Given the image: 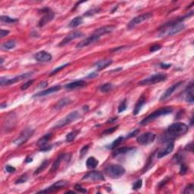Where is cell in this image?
I'll list each match as a JSON object with an SVG mask.
<instances>
[{
    "mask_svg": "<svg viewBox=\"0 0 194 194\" xmlns=\"http://www.w3.org/2000/svg\"><path fill=\"white\" fill-rule=\"evenodd\" d=\"M193 12H191L189 15H186V16L175 19V20L171 21L162 25L161 29H160L159 34V37L171 36L173 35H175L178 33L181 32L182 31H184V28H185V24L182 21L186 17L192 16L193 15Z\"/></svg>",
    "mask_w": 194,
    "mask_h": 194,
    "instance_id": "obj_1",
    "label": "cell"
},
{
    "mask_svg": "<svg viewBox=\"0 0 194 194\" xmlns=\"http://www.w3.org/2000/svg\"><path fill=\"white\" fill-rule=\"evenodd\" d=\"M189 128L186 124L182 122H176L170 125L166 130V139L170 140V141H172L171 140L177 138L179 136H183L188 131Z\"/></svg>",
    "mask_w": 194,
    "mask_h": 194,
    "instance_id": "obj_2",
    "label": "cell"
},
{
    "mask_svg": "<svg viewBox=\"0 0 194 194\" xmlns=\"http://www.w3.org/2000/svg\"><path fill=\"white\" fill-rule=\"evenodd\" d=\"M173 112V108L172 107H164L162 109H159L157 110H155V112H153L152 113L149 114L147 117H146L145 118L143 119L140 124L141 125H146L148 124H149L150 122L153 121L155 119L161 117V116L166 115V114L171 113Z\"/></svg>",
    "mask_w": 194,
    "mask_h": 194,
    "instance_id": "obj_3",
    "label": "cell"
},
{
    "mask_svg": "<svg viewBox=\"0 0 194 194\" xmlns=\"http://www.w3.org/2000/svg\"><path fill=\"white\" fill-rule=\"evenodd\" d=\"M105 174L112 179H118L125 174V168L120 165H110L105 168Z\"/></svg>",
    "mask_w": 194,
    "mask_h": 194,
    "instance_id": "obj_4",
    "label": "cell"
},
{
    "mask_svg": "<svg viewBox=\"0 0 194 194\" xmlns=\"http://www.w3.org/2000/svg\"><path fill=\"white\" fill-rule=\"evenodd\" d=\"M80 117V114L77 111H74V112H71L67 116H65L64 118L61 119L60 121H58L55 125H54V128H62L63 127L66 126V125H69V124L72 123L74 121L77 120L78 118Z\"/></svg>",
    "mask_w": 194,
    "mask_h": 194,
    "instance_id": "obj_5",
    "label": "cell"
},
{
    "mask_svg": "<svg viewBox=\"0 0 194 194\" xmlns=\"http://www.w3.org/2000/svg\"><path fill=\"white\" fill-rule=\"evenodd\" d=\"M167 79V76L164 74H156L144 79L143 80L140 81L138 84L140 86H150L153 84H158V83L162 82Z\"/></svg>",
    "mask_w": 194,
    "mask_h": 194,
    "instance_id": "obj_6",
    "label": "cell"
},
{
    "mask_svg": "<svg viewBox=\"0 0 194 194\" xmlns=\"http://www.w3.org/2000/svg\"><path fill=\"white\" fill-rule=\"evenodd\" d=\"M33 75V73L28 72V73H24V74H22L19 76H16L15 77H12V78H5V77H1L0 79V83H1L2 86H9L12 85V84H15V83L19 82V81H21L24 79H28L29 77H31Z\"/></svg>",
    "mask_w": 194,
    "mask_h": 194,
    "instance_id": "obj_7",
    "label": "cell"
},
{
    "mask_svg": "<svg viewBox=\"0 0 194 194\" xmlns=\"http://www.w3.org/2000/svg\"><path fill=\"white\" fill-rule=\"evenodd\" d=\"M39 12H40L41 13L44 14V15L42 17V18L39 20V23H38V26H39V28L44 27L46 24H47L49 22L52 21L54 19V17H55V13H54L49 8H44V9H41Z\"/></svg>",
    "mask_w": 194,
    "mask_h": 194,
    "instance_id": "obj_8",
    "label": "cell"
},
{
    "mask_svg": "<svg viewBox=\"0 0 194 194\" xmlns=\"http://www.w3.org/2000/svg\"><path fill=\"white\" fill-rule=\"evenodd\" d=\"M152 16H153V15H152V14L150 13V12H147V13L142 14V15H138V16L133 17L129 23H128V28H129V29L133 28L134 27L137 26L138 24H140L143 23V22L152 18Z\"/></svg>",
    "mask_w": 194,
    "mask_h": 194,
    "instance_id": "obj_9",
    "label": "cell"
},
{
    "mask_svg": "<svg viewBox=\"0 0 194 194\" xmlns=\"http://www.w3.org/2000/svg\"><path fill=\"white\" fill-rule=\"evenodd\" d=\"M33 132H34V130L31 129V128H26V129L24 130L21 133V134L19 135L18 137L14 140L13 144H15V145L18 146L22 145V144H24L25 142H27V141L28 140V139L32 136L33 134Z\"/></svg>",
    "mask_w": 194,
    "mask_h": 194,
    "instance_id": "obj_10",
    "label": "cell"
},
{
    "mask_svg": "<svg viewBox=\"0 0 194 194\" xmlns=\"http://www.w3.org/2000/svg\"><path fill=\"white\" fill-rule=\"evenodd\" d=\"M155 139V134L152 132H146L140 135L136 139V142L141 145H148L151 143L154 142Z\"/></svg>",
    "mask_w": 194,
    "mask_h": 194,
    "instance_id": "obj_11",
    "label": "cell"
},
{
    "mask_svg": "<svg viewBox=\"0 0 194 194\" xmlns=\"http://www.w3.org/2000/svg\"><path fill=\"white\" fill-rule=\"evenodd\" d=\"M83 36H84V33L81 32V31H73V32L70 33L69 34L67 35L64 39L60 42V43L58 44V47H64V46L69 43L71 41L77 39V38H80Z\"/></svg>",
    "mask_w": 194,
    "mask_h": 194,
    "instance_id": "obj_12",
    "label": "cell"
},
{
    "mask_svg": "<svg viewBox=\"0 0 194 194\" xmlns=\"http://www.w3.org/2000/svg\"><path fill=\"white\" fill-rule=\"evenodd\" d=\"M99 39H100V36H97V35L93 34V33L91 36L86 38V39H84V40L80 41V43H78L76 45V48L81 49V48H84V47H88V46L91 45V44L95 43L97 42V41H98Z\"/></svg>",
    "mask_w": 194,
    "mask_h": 194,
    "instance_id": "obj_13",
    "label": "cell"
},
{
    "mask_svg": "<svg viewBox=\"0 0 194 194\" xmlns=\"http://www.w3.org/2000/svg\"><path fill=\"white\" fill-rule=\"evenodd\" d=\"M83 180H89L92 181H105L104 175L100 171H92L87 173L82 178Z\"/></svg>",
    "mask_w": 194,
    "mask_h": 194,
    "instance_id": "obj_14",
    "label": "cell"
},
{
    "mask_svg": "<svg viewBox=\"0 0 194 194\" xmlns=\"http://www.w3.org/2000/svg\"><path fill=\"white\" fill-rule=\"evenodd\" d=\"M68 181H58L57 182H55V184H52V186L48 187V188L45 189L43 190H41L39 193H52V192L57 191V190L63 188L65 186L68 185Z\"/></svg>",
    "mask_w": 194,
    "mask_h": 194,
    "instance_id": "obj_15",
    "label": "cell"
},
{
    "mask_svg": "<svg viewBox=\"0 0 194 194\" xmlns=\"http://www.w3.org/2000/svg\"><path fill=\"white\" fill-rule=\"evenodd\" d=\"M34 58L40 62H48L52 59V56L50 53L46 51H40L34 55Z\"/></svg>",
    "mask_w": 194,
    "mask_h": 194,
    "instance_id": "obj_16",
    "label": "cell"
},
{
    "mask_svg": "<svg viewBox=\"0 0 194 194\" xmlns=\"http://www.w3.org/2000/svg\"><path fill=\"white\" fill-rule=\"evenodd\" d=\"M183 84V82L180 81V82L177 83L175 84H173L172 86H171L170 87H168L166 90L163 93V94L161 96V98H160V101H164V100L167 99L169 98L174 92L176 91V90Z\"/></svg>",
    "mask_w": 194,
    "mask_h": 194,
    "instance_id": "obj_17",
    "label": "cell"
},
{
    "mask_svg": "<svg viewBox=\"0 0 194 194\" xmlns=\"http://www.w3.org/2000/svg\"><path fill=\"white\" fill-rule=\"evenodd\" d=\"M174 145L173 141H168L167 145L165 146V148H163V149H160V150L159 151L158 153H157V158L161 159L163 158L164 156L168 155V154H170L172 152L173 149H174Z\"/></svg>",
    "mask_w": 194,
    "mask_h": 194,
    "instance_id": "obj_18",
    "label": "cell"
},
{
    "mask_svg": "<svg viewBox=\"0 0 194 194\" xmlns=\"http://www.w3.org/2000/svg\"><path fill=\"white\" fill-rule=\"evenodd\" d=\"M116 29V27L114 25H107V26L102 27V28H98L93 32V34H96L97 36L101 37L103 35L108 34V33H112L114 30Z\"/></svg>",
    "mask_w": 194,
    "mask_h": 194,
    "instance_id": "obj_19",
    "label": "cell"
},
{
    "mask_svg": "<svg viewBox=\"0 0 194 194\" xmlns=\"http://www.w3.org/2000/svg\"><path fill=\"white\" fill-rule=\"evenodd\" d=\"M61 89V86L59 85H56V86H54V87H50V88L47 89L45 90H43V91L39 92V93H36L35 95H33V97H41V96H47V95L49 94H52V93H56L58 92V90Z\"/></svg>",
    "mask_w": 194,
    "mask_h": 194,
    "instance_id": "obj_20",
    "label": "cell"
},
{
    "mask_svg": "<svg viewBox=\"0 0 194 194\" xmlns=\"http://www.w3.org/2000/svg\"><path fill=\"white\" fill-rule=\"evenodd\" d=\"M112 62H113V61H112V59H109V58H105V59L96 62L93 65V66L96 67V69L98 70V71H101V70L104 69V68H107L108 66L112 65Z\"/></svg>",
    "mask_w": 194,
    "mask_h": 194,
    "instance_id": "obj_21",
    "label": "cell"
},
{
    "mask_svg": "<svg viewBox=\"0 0 194 194\" xmlns=\"http://www.w3.org/2000/svg\"><path fill=\"white\" fill-rule=\"evenodd\" d=\"M145 104H146V98L144 96H141L140 99H139V100L136 102V105H135L134 109H133V115H137Z\"/></svg>",
    "mask_w": 194,
    "mask_h": 194,
    "instance_id": "obj_22",
    "label": "cell"
},
{
    "mask_svg": "<svg viewBox=\"0 0 194 194\" xmlns=\"http://www.w3.org/2000/svg\"><path fill=\"white\" fill-rule=\"evenodd\" d=\"M86 85V82L83 80H76L74 82H71L70 84H66L65 86V88L68 89V90H73V89H77L80 88V87H83Z\"/></svg>",
    "mask_w": 194,
    "mask_h": 194,
    "instance_id": "obj_23",
    "label": "cell"
},
{
    "mask_svg": "<svg viewBox=\"0 0 194 194\" xmlns=\"http://www.w3.org/2000/svg\"><path fill=\"white\" fill-rule=\"evenodd\" d=\"M71 99L68 98V97H65V98L61 99L59 101L57 102L56 105L55 106V109H56V110H60V109H62V108H64L65 106H66L67 105L71 103Z\"/></svg>",
    "mask_w": 194,
    "mask_h": 194,
    "instance_id": "obj_24",
    "label": "cell"
},
{
    "mask_svg": "<svg viewBox=\"0 0 194 194\" xmlns=\"http://www.w3.org/2000/svg\"><path fill=\"white\" fill-rule=\"evenodd\" d=\"M99 165V161L96 159L95 157L91 156L89 157L87 159V162H86V165H87V168L89 169H95Z\"/></svg>",
    "mask_w": 194,
    "mask_h": 194,
    "instance_id": "obj_25",
    "label": "cell"
},
{
    "mask_svg": "<svg viewBox=\"0 0 194 194\" xmlns=\"http://www.w3.org/2000/svg\"><path fill=\"white\" fill-rule=\"evenodd\" d=\"M66 156H67V154H62V155H60L57 158V159L54 162L53 164H52V168H51V171H50L51 172H52V171H55L58 168H59L60 164H61V162L65 159V158Z\"/></svg>",
    "mask_w": 194,
    "mask_h": 194,
    "instance_id": "obj_26",
    "label": "cell"
},
{
    "mask_svg": "<svg viewBox=\"0 0 194 194\" xmlns=\"http://www.w3.org/2000/svg\"><path fill=\"white\" fill-rule=\"evenodd\" d=\"M187 88H188V92H187V96H186V102L188 103H190V104H193L194 102L193 83H191Z\"/></svg>",
    "mask_w": 194,
    "mask_h": 194,
    "instance_id": "obj_27",
    "label": "cell"
},
{
    "mask_svg": "<svg viewBox=\"0 0 194 194\" xmlns=\"http://www.w3.org/2000/svg\"><path fill=\"white\" fill-rule=\"evenodd\" d=\"M134 148L133 147H121V148H119V149H116L114 150L113 152H112V155L113 156H117V155H123V154H126L128 152H130V151L133 150Z\"/></svg>",
    "mask_w": 194,
    "mask_h": 194,
    "instance_id": "obj_28",
    "label": "cell"
},
{
    "mask_svg": "<svg viewBox=\"0 0 194 194\" xmlns=\"http://www.w3.org/2000/svg\"><path fill=\"white\" fill-rule=\"evenodd\" d=\"M83 21H84V20H83V18L81 17H75L70 21L68 27H69L70 28H77V27L80 26V24H82Z\"/></svg>",
    "mask_w": 194,
    "mask_h": 194,
    "instance_id": "obj_29",
    "label": "cell"
},
{
    "mask_svg": "<svg viewBox=\"0 0 194 194\" xmlns=\"http://www.w3.org/2000/svg\"><path fill=\"white\" fill-rule=\"evenodd\" d=\"M16 47V42L15 40H8L6 42L3 43L1 46V48L3 49V50H10V49H14Z\"/></svg>",
    "mask_w": 194,
    "mask_h": 194,
    "instance_id": "obj_30",
    "label": "cell"
},
{
    "mask_svg": "<svg viewBox=\"0 0 194 194\" xmlns=\"http://www.w3.org/2000/svg\"><path fill=\"white\" fill-rule=\"evenodd\" d=\"M51 137H52V133H47V134L44 135L43 137H41L40 139L38 140V142L36 143V144H37L39 146H40V147H42V146H46L47 144V143L49 142V140H50Z\"/></svg>",
    "mask_w": 194,
    "mask_h": 194,
    "instance_id": "obj_31",
    "label": "cell"
},
{
    "mask_svg": "<svg viewBox=\"0 0 194 194\" xmlns=\"http://www.w3.org/2000/svg\"><path fill=\"white\" fill-rule=\"evenodd\" d=\"M79 133H80V130H73V131H71V133H68V134L66 136V137H65V140H66V142L68 143L73 142V141L75 140V138L77 137V136L78 135Z\"/></svg>",
    "mask_w": 194,
    "mask_h": 194,
    "instance_id": "obj_32",
    "label": "cell"
},
{
    "mask_svg": "<svg viewBox=\"0 0 194 194\" xmlns=\"http://www.w3.org/2000/svg\"><path fill=\"white\" fill-rule=\"evenodd\" d=\"M49 163V160H45V161H44L42 164H41L40 165H39V168H38L35 171V172L33 173V174H34V175H36V174H39V173H41L43 171H44V170H45L46 168L48 167Z\"/></svg>",
    "mask_w": 194,
    "mask_h": 194,
    "instance_id": "obj_33",
    "label": "cell"
},
{
    "mask_svg": "<svg viewBox=\"0 0 194 194\" xmlns=\"http://www.w3.org/2000/svg\"><path fill=\"white\" fill-rule=\"evenodd\" d=\"M124 140H125V138H124L123 136H119V137H118L117 139H116L115 140H114V142L112 143V144H111V145H109V146H108V148L110 149H115L117 146H118L121 144L122 142H123Z\"/></svg>",
    "mask_w": 194,
    "mask_h": 194,
    "instance_id": "obj_34",
    "label": "cell"
},
{
    "mask_svg": "<svg viewBox=\"0 0 194 194\" xmlns=\"http://www.w3.org/2000/svg\"><path fill=\"white\" fill-rule=\"evenodd\" d=\"M113 87V85L112 84H105L103 85H102L101 87H99V90L102 92V93H108V92L110 91L111 90Z\"/></svg>",
    "mask_w": 194,
    "mask_h": 194,
    "instance_id": "obj_35",
    "label": "cell"
},
{
    "mask_svg": "<svg viewBox=\"0 0 194 194\" xmlns=\"http://www.w3.org/2000/svg\"><path fill=\"white\" fill-rule=\"evenodd\" d=\"M1 21L2 22H5V23H8V24H13L15 23V22L17 21V18H13V17H11L9 16H1Z\"/></svg>",
    "mask_w": 194,
    "mask_h": 194,
    "instance_id": "obj_36",
    "label": "cell"
},
{
    "mask_svg": "<svg viewBox=\"0 0 194 194\" xmlns=\"http://www.w3.org/2000/svg\"><path fill=\"white\" fill-rule=\"evenodd\" d=\"M127 109V101L126 99H124L123 101L121 102V103H120V105L118 106V113H121V112H125V110H126Z\"/></svg>",
    "mask_w": 194,
    "mask_h": 194,
    "instance_id": "obj_37",
    "label": "cell"
},
{
    "mask_svg": "<svg viewBox=\"0 0 194 194\" xmlns=\"http://www.w3.org/2000/svg\"><path fill=\"white\" fill-rule=\"evenodd\" d=\"M70 65V63H67V64H65V65H61V66H59V67H58V68H55V69H54L53 71H52V72L50 73V74H49V76H52V75H54V74H57V72H58V71H62V69H64L65 67L68 66V65Z\"/></svg>",
    "mask_w": 194,
    "mask_h": 194,
    "instance_id": "obj_38",
    "label": "cell"
},
{
    "mask_svg": "<svg viewBox=\"0 0 194 194\" xmlns=\"http://www.w3.org/2000/svg\"><path fill=\"white\" fill-rule=\"evenodd\" d=\"M142 185H143V181L141 179H140L138 180V181H136V182L133 184V187H132V189L134 190H139V189H140L141 187H142Z\"/></svg>",
    "mask_w": 194,
    "mask_h": 194,
    "instance_id": "obj_39",
    "label": "cell"
},
{
    "mask_svg": "<svg viewBox=\"0 0 194 194\" xmlns=\"http://www.w3.org/2000/svg\"><path fill=\"white\" fill-rule=\"evenodd\" d=\"M187 170H188V168H187V165H185V163H184V162H181V170H180V174H181V175H184V174H187Z\"/></svg>",
    "mask_w": 194,
    "mask_h": 194,
    "instance_id": "obj_40",
    "label": "cell"
},
{
    "mask_svg": "<svg viewBox=\"0 0 194 194\" xmlns=\"http://www.w3.org/2000/svg\"><path fill=\"white\" fill-rule=\"evenodd\" d=\"M28 180V175H27V174H23V175L21 176L20 178H18V179L16 181H15V184H23V183H25Z\"/></svg>",
    "mask_w": 194,
    "mask_h": 194,
    "instance_id": "obj_41",
    "label": "cell"
},
{
    "mask_svg": "<svg viewBox=\"0 0 194 194\" xmlns=\"http://www.w3.org/2000/svg\"><path fill=\"white\" fill-rule=\"evenodd\" d=\"M193 190H194V188H193V184H189L187 187H186V188L184 189V193L185 194H192L193 193Z\"/></svg>",
    "mask_w": 194,
    "mask_h": 194,
    "instance_id": "obj_42",
    "label": "cell"
},
{
    "mask_svg": "<svg viewBox=\"0 0 194 194\" xmlns=\"http://www.w3.org/2000/svg\"><path fill=\"white\" fill-rule=\"evenodd\" d=\"M118 126H115V127H112V128H109V129H106V130H104V131L103 132V134L104 135L111 134V133H112L113 132L115 131V130L118 129Z\"/></svg>",
    "mask_w": 194,
    "mask_h": 194,
    "instance_id": "obj_43",
    "label": "cell"
},
{
    "mask_svg": "<svg viewBox=\"0 0 194 194\" xmlns=\"http://www.w3.org/2000/svg\"><path fill=\"white\" fill-rule=\"evenodd\" d=\"M100 11V9H92V10H90V11H87V12H86L85 14H84V15L85 16H91V15H93L94 14H96V13H99V12Z\"/></svg>",
    "mask_w": 194,
    "mask_h": 194,
    "instance_id": "obj_44",
    "label": "cell"
},
{
    "mask_svg": "<svg viewBox=\"0 0 194 194\" xmlns=\"http://www.w3.org/2000/svg\"><path fill=\"white\" fill-rule=\"evenodd\" d=\"M89 149V146L88 145H86L84 146H83L82 149H80V158L82 159L86 154L87 153V151H88Z\"/></svg>",
    "mask_w": 194,
    "mask_h": 194,
    "instance_id": "obj_45",
    "label": "cell"
},
{
    "mask_svg": "<svg viewBox=\"0 0 194 194\" xmlns=\"http://www.w3.org/2000/svg\"><path fill=\"white\" fill-rule=\"evenodd\" d=\"M74 189H75L77 191L80 192V193H87V190H86L85 188H84V187H82L80 185V184H76L75 186H74Z\"/></svg>",
    "mask_w": 194,
    "mask_h": 194,
    "instance_id": "obj_46",
    "label": "cell"
},
{
    "mask_svg": "<svg viewBox=\"0 0 194 194\" xmlns=\"http://www.w3.org/2000/svg\"><path fill=\"white\" fill-rule=\"evenodd\" d=\"M33 81H34L33 80H28V82L25 83L24 84H23V85H22V87H21V90H27V89H28V87H30V86L32 85V84L33 83Z\"/></svg>",
    "mask_w": 194,
    "mask_h": 194,
    "instance_id": "obj_47",
    "label": "cell"
},
{
    "mask_svg": "<svg viewBox=\"0 0 194 194\" xmlns=\"http://www.w3.org/2000/svg\"><path fill=\"white\" fill-rule=\"evenodd\" d=\"M52 146H51V145H46V146H42V147L40 148V149H39V151H40V152H49V150H51V149H52Z\"/></svg>",
    "mask_w": 194,
    "mask_h": 194,
    "instance_id": "obj_48",
    "label": "cell"
},
{
    "mask_svg": "<svg viewBox=\"0 0 194 194\" xmlns=\"http://www.w3.org/2000/svg\"><path fill=\"white\" fill-rule=\"evenodd\" d=\"M162 49V46L161 45H159V44H156V45H154L152 46V47H150V52H156V51L159 50V49Z\"/></svg>",
    "mask_w": 194,
    "mask_h": 194,
    "instance_id": "obj_49",
    "label": "cell"
},
{
    "mask_svg": "<svg viewBox=\"0 0 194 194\" xmlns=\"http://www.w3.org/2000/svg\"><path fill=\"white\" fill-rule=\"evenodd\" d=\"M139 133H140V130H139V129H136V130H133V132H130L129 134H128V136H127V138L133 137V136H136V135H137Z\"/></svg>",
    "mask_w": 194,
    "mask_h": 194,
    "instance_id": "obj_50",
    "label": "cell"
},
{
    "mask_svg": "<svg viewBox=\"0 0 194 194\" xmlns=\"http://www.w3.org/2000/svg\"><path fill=\"white\" fill-rule=\"evenodd\" d=\"M6 170L7 172L13 173V172H15V170L16 169H15V167H12V166H11V165H7V166L6 167Z\"/></svg>",
    "mask_w": 194,
    "mask_h": 194,
    "instance_id": "obj_51",
    "label": "cell"
},
{
    "mask_svg": "<svg viewBox=\"0 0 194 194\" xmlns=\"http://www.w3.org/2000/svg\"><path fill=\"white\" fill-rule=\"evenodd\" d=\"M9 31H7V30H2V29L1 31H0V36H1L2 38L5 37V36H7L8 34H9Z\"/></svg>",
    "mask_w": 194,
    "mask_h": 194,
    "instance_id": "obj_52",
    "label": "cell"
},
{
    "mask_svg": "<svg viewBox=\"0 0 194 194\" xmlns=\"http://www.w3.org/2000/svg\"><path fill=\"white\" fill-rule=\"evenodd\" d=\"M171 65L170 64H165V63H161L160 64V67L162 68V69H168V68H171Z\"/></svg>",
    "mask_w": 194,
    "mask_h": 194,
    "instance_id": "obj_53",
    "label": "cell"
},
{
    "mask_svg": "<svg viewBox=\"0 0 194 194\" xmlns=\"http://www.w3.org/2000/svg\"><path fill=\"white\" fill-rule=\"evenodd\" d=\"M47 85H48V83H47V81H43L42 83H40V84H39V88H44V87H47Z\"/></svg>",
    "mask_w": 194,
    "mask_h": 194,
    "instance_id": "obj_54",
    "label": "cell"
},
{
    "mask_svg": "<svg viewBox=\"0 0 194 194\" xmlns=\"http://www.w3.org/2000/svg\"><path fill=\"white\" fill-rule=\"evenodd\" d=\"M185 150H188L190 151V152H193V144H190L188 145H187V146L185 147Z\"/></svg>",
    "mask_w": 194,
    "mask_h": 194,
    "instance_id": "obj_55",
    "label": "cell"
},
{
    "mask_svg": "<svg viewBox=\"0 0 194 194\" xmlns=\"http://www.w3.org/2000/svg\"><path fill=\"white\" fill-rule=\"evenodd\" d=\"M126 46H123V47H118V48H114V49H112V52H117V51H118V50H121V49H125V48H126Z\"/></svg>",
    "mask_w": 194,
    "mask_h": 194,
    "instance_id": "obj_56",
    "label": "cell"
},
{
    "mask_svg": "<svg viewBox=\"0 0 194 194\" xmlns=\"http://www.w3.org/2000/svg\"><path fill=\"white\" fill-rule=\"evenodd\" d=\"M117 119H118V117H116V118H113L109 119V120H108V121L106 122V124H111V123H113V122L117 120Z\"/></svg>",
    "mask_w": 194,
    "mask_h": 194,
    "instance_id": "obj_57",
    "label": "cell"
},
{
    "mask_svg": "<svg viewBox=\"0 0 194 194\" xmlns=\"http://www.w3.org/2000/svg\"><path fill=\"white\" fill-rule=\"evenodd\" d=\"M33 161L31 157H27L26 160H25V163H29V162H31Z\"/></svg>",
    "mask_w": 194,
    "mask_h": 194,
    "instance_id": "obj_58",
    "label": "cell"
},
{
    "mask_svg": "<svg viewBox=\"0 0 194 194\" xmlns=\"http://www.w3.org/2000/svg\"><path fill=\"white\" fill-rule=\"evenodd\" d=\"M98 75V74H96V73H92V74H90V75H88V77H96V76Z\"/></svg>",
    "mask_w": 194,
    "mask_h": 194,
    "instance_id": "obj_59",
    "label": "cell"
},
{
    "mask_svg": "<svg viewBox=\"0 0 194 194\" xmlns=\"http://www.w3.org/2000/svg\"><path fill=\"white\" fill-rule=\"evenodd\" d=\"M75 193L74 191H68V192H66V193Z\"/></svg>",
    "mask_w": 194,
    "mask_h": 194,
    "instance_id": "obj_60",
    "label": "cell"
},
{
    "mask_svg": "<svg viewBox=\"0 0 194 194\" xmlns=\"http://www.w3.org/2000/svg\"><path fill=\"white\" fill-rule=\"evenodd\" d=\"M3 62H4V59H3V58H1V65H2Z\"/></svg>",
    "mask_w": 194,
    "mask_h": 194,
    "instance_id": "obj_61",
    "label": "cell"
}]
</instances>
